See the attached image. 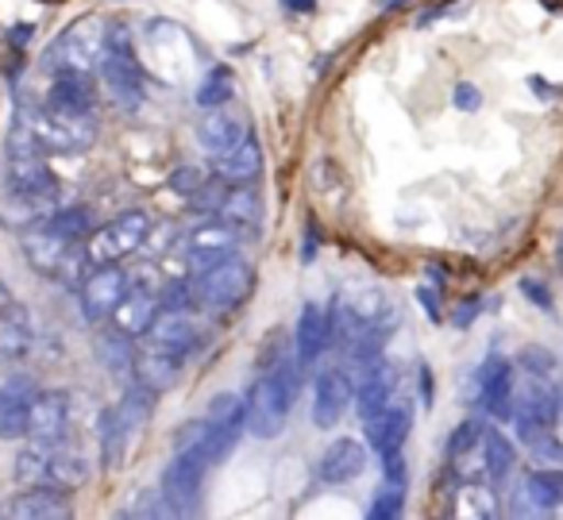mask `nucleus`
I'll return each mask as SVG.
<instances>
[{"label":"nucleus","instance_id":"nucleus-1","mask_svg":"<svg viewBox=\"0 0 563 520\" xmlns=\"http://www.w3.org/2000/svg\"><path fill=\"white\" fill-rule=\"evenodd\" d=\"M109 51V24L101 16H81L58 35L43 55V70L51 74H89L101 66Z\"/></svg>","mask_w":563,"mask_h":520},{"label":"nucleus","instance_id":"nucleus-2","mask_svg":"<svg viewBox=\"0 0 563 520\" xmlns=\"http://www.w3.org/2000/svg\"><path fill=\"white\" fill-rule=\"evenodd\" d=\"M24 117L40 151H51V155H81L97 140L93 112H63L47 104V109H24Z\"/></svg>","mask_w":563,"mask_h":520},{"label":"nucleus","instance_id":"nucleus-3","mask_svg":"<svg viewBox=\"0 0 563 520\" xmlns=\"http://www.w3.org/2000/svg\"><path fill=\"white\" fill-rule=\"evenodd\" d=\"M294 370L290 366H278V370L263 374V378L251 386L247 394V432L258 440H274L282 435L286 420H290V401H294Z\"/></svg>","mask_w":563,"mask_h":520},{"label":"nucleus","instance_id":"nucleus-4","mask_svg":"<svg viewBox=\"0 0 563 520\" xmlns=\"http://www.w3.org/2000/svg\"><path fill=\"white\" fill-rule=\"evenodd\" d=\"M251 289H255V270L232 255V258H224V263H217V266H209V270L197 274V281L189 286V294H194V305H201L205 312H212V317H228V312H235L243 301H247Z\"/></svg>","mask_w":563,"mask_h":520},{"label":"nucleus","instance_id":"nucleus-5","mask_svg":"<svg viewBox=\"0 0 563 520\" xmlns=\"http://www.w3.org/2000/svg\"><path fill=\"white\" fill-rule=\"evenodd\" d=\"M101 81L109 89L112 104L124 112H135L143 104V74L140 63L132 55V40H128L124 27H109V51L101 58Z\"/></svg>","mask_w":563,"mask_h":520},{"label":"nucleus","instance_id":"nucleus-6","mask_svg":"<svg viewBox=\"0 0 563 520\" xmlns=\"http://www.w3.org/2000/svg\"><path fill=\"white\" fill-rule=\"evenodd\" d=\"M151 235V217L140 209L132 212H120L117 220H109L104 228L89 232V243H86V258L89 266H112V263H124L128 255L147 243Z\"/></svg>","mask_w":563,"mask_h":520},{"label":"nucleus","instance_id":"nucleus-7","mask_svg":"<svg viewBox=\"0 0 563 520\" xmlns=\"http://www.w3.org/2000/svg\"><path fill=\"white\" fill-rule=\"evenodd\" d=\"M235 247H240V232L228 228L224 220H217V217L201 220V224L181 240V255H186V263L194 266L197 274L224 263V258H232Z\"/></svg>","mask_w":563,"mask_h":520},{"label":"nucleus","instance_id":"nucleus-8","mask_svg":"<svg viewBox=\"0 0 563 520\" xmlns=\"http://www.w3.org/2000/svg\"><path fill=\"white\" fill-rule=\"evenodd\" d=\"M201 478H205V466L197 463L194 455H174L163 471V482H158V494L163 501L170 505L174 517H189L197 512L201 505Z\"/></svg>","mask_w":563,"mask_h":520},{"label":"nucleus","instance_id":"nucleus-9","mask_svg":"<svg viewBox=\"0 0 563 520\" xmlns=\"http://www.w3.org/2000/svg\"><path fill=\"white\" fill-rule=\"evenodd\" d=\"M132 286V274H124L117 263L112 266H93V270L81 278V312H86L89 324L112 317V309L120 305V297Z\"/></svg>","mask_w":563,"mask_h":520},{"label":"nucleus","instance_id":"nucleus-10","mask_svg":"<svg viewBox=\"0 0 563 520\" xmlns=\"http://www.w3.org/2000/svg\"><path fill=\"white\" fill-rule=\"evenodd\" d=\"M563 505V474L560 471H529L517 482L514 497L506 501V512L514 517H544Z\"/></svg>","mask_w":563,"mask_h":520},{"label":"nucleus","instance_id":"nucleus-11","mask_svg":"<svg viewBox=\"0 0 563 520\" xmlns=\"http://www.w3.org/2000/svg\"><path fill=\"white\" fill-rule=\"evenodd\" d=\"M514 363L501 355H490L475 370L478 405L490 412L494 420H514Z\"/></svg>","mask_w":563,"mask_h":520},{"label":"nucleus","instance_id":"nucleus-12","mask_svg":"<svg viewBox=\"0 0 563 520\" xmlns=\"http://www.w3.org/2000/svg\"><path fill=\"white\" fill-rule=\"evenodd\" d=\"M409 428H413V409H409V401H398V397H394L390 405H383V409L367 417V443H371V451H375L378 458L398 455V451L406 447Z\"/></svg>","mask_w":563,"mask_h":520},{"label":"nucleus","instance_id":"nucleus-13","mask_svg":"<svg viewBox=\"0 0 563 520\" xmlns=\"http://www.w3.org/2000/svg\"><path fill=\"white\" fill-rule=\"evenodd\" d=\"M0 517L12 520H58L70 517V501H66L63 486H27L24 494L9 497L0 505Z\"/></svg>","mask_w":563,"mask_h":520},{"label":"nucleus","instance_id":"nucleus-14","mask_svg":"<svg viewBox=\"0 0 563 520\" xmlns=\"http://www.w3.org/2000/svg\"><path fill=\"white\" fill-rule=\"evenodd\" d=\"M483 424H475V420H467V424H460L452 432V440H448V463H452V478L463 482V486H471V482L486 478V466H483Z\"/></svg>","mask_w":563,"mask_h":520},{"label":"nucleus","instance_id":"nucleus-15","mask_svg":"<svg viewBox=\"0 0 563 520\" xmlns=\"http://www.w3.org/2000/svg\"><path fill=\"white\" fill-rule=\"evenodd\" d=\"M66 420H70V405H66L63 389H43L32 401V417H27V435L35 443H51L58 447L66 435Z\"/></svg>","mask_w":563,"mask_h":520},{"label":"nucleus","instance_id":"nucleus-16","mask_svg":"<svg viewBox=\"0 0 563 520\" xmlns=\"http://www.w3.org/2000/svg\"><path fill=\"white\" fill-rule=\"evenodd\" d=\"M197 340H201V335H197V324L186 309H158L155 324L147 328L151 347L170 351V355H178V358H186L189 351L197 347Z\"/></svg>","mask_w":563,"mask_h":520},{"label":"nucleus","instance_id":"nucleus-17","mask_svg":"<svg viewBox=\"0 0 563 520\" xmlns=\"http://www.w3.org/2000/svg\"><path fill=\"white\" fill-rule=\"evenodd\" d=\"M158 309H163V297L155 289H143V286H128V294L120 297V305L112 309V328L124 332L128 340L135 335H147V328L155 324Z\"/></svg>","mask_w":563,"mask_h":520},{"label":"nucleus","instance_id":"nucleus-18","mask_svg":"<svg viewBox=\"0 0 563 520\" xmlns=\"http://www.w3.org/2000/svg\"><path fill=\"white\" fill-rule=\"evenodd\" d=\"M352 394H355L360 417L367 420L371 412H378L383 405H390L394 397H398V370H394L386 358H378V363H371L367 370L352 381Z\"/></svg>","mask_w":563,"mask_h":520},{"label":"nucleus","instance_id":"nucleus-19","mask_svg":"<svg viewBox=\"0 0 563 520\" xmlns=\"http://www.w3.org/2000/svg\"><path fill=\"white\" fill-rule=\"evenodd\" d=\"M352 409V381L344 370H324L313 389V424L336 428L344 412Z\"/></svg>","mask_w":563,"mask_h":520},{"label":"nucleus","instance_id":"nucleus-20","mask_svg":"<svg viewBox=\"0 0 563 520\" xmlns=\"http://www.w3.org/2000/svg\"><path fill=\"white\" fill-rule=\"evenodd\" d=\"M212 170H217V178L228 181V186H247V181H255L258 174H263V147H258L251 135H243L240 143L217 151Z\"/></svg>","mask_w":563,"mask_h":520},{"label":"nucleus","instance_id":"nucleus-21","mask_svg":"<svg viewBox=\"0 0 563 520\" xmlns=\"http://www.w3.org/2000/svg\"><path fill=\"white\" fill-rule=\"evenodd\" d=\"M74 247H78V243L63 240V235H58L55 228H47V224L32 228V232L24 235V258L40 274H47V278H58V270L66 266V258H70Z\"/></svg>","mask_w":563,"mask_h":520},{"label":"nucleus","instance_id":"nucleus-22","mask_svg":"<svg viewBox=\"0 0 563 520\" xmlns=\"http://www.w3.org/2000/svg\"><path fill=\"white\" fill-rule=\"evenodd\" d=\"M32 401L35 389L27 378H12L9 386H0V440H24Z\"/></svg>","mask_w":563,"mask_h":520},{"label":"nucleus","instance_id":"nucleus-23","mask_svg":"<svg viewBox=\"0 0 563 520\" xmlns=\"http://www.w3.org/2000/svg\"><path fill=\"white\" fill-rule=\"evenodd\" d=\"M363 466H367V447L355 440H336L321 455V463H317V478L324 486H344V482L360 478Z\"/></svg>","mask_w":563,"mask_h":520},{"label":"nucleus","instance_id":"nucleus-24","mask_svg":"<svg viewBox=\"0 0 563 520\" xmlns=\"http://www.w3.org/2000/svg\"><path fill=\"white\" fill-rule=\"evenodd\" d=\"M294 351H298V366H313L329 351V309L321 305L301 309L298 328H294Z\"/></svg>","mask_w":563,"mask_h":520},{"label":"nucleus","instance_id":"nucleus-25","mask_svg":"<svg viewBox=\"0 0 563 520\" xmlns=\"http://www.w3.org/2000/svg\"><path fill=\"white\" fill-rule=\"evenodd\" d=\"M178 370H181V358L170 355V351L151 347V343H143V347L135 351V358H132V378L140 381V386L155 389V394L170 389L174 381H178Z\"/></svg>","mask_w":563,"mask_h":520},{"label":"nucleus","instance_id":"nucleus-26","mask_svg":"<svg viewBox=\"0 0 563 520\" xmlns=\"http://www.w3.org/2000/svg\"><path fill=\"white\" fill-rule=\"evenodd\" d=\"M4 174H9V189H16V193L58 197V178L51 174V166L40 158V151H35V155H9Z\"/></svg>","mask_w":563,"mask_h":520},{"label":"nucleus","instance_id":"nucleus-27","mask_svg":"<svg viewBox=\"0 0 563 520\" xmlns=\"http://www.w3.org/2000/svg\"><path fill=\"white\" fill-rule=\"evenodd\" d=\"M212 217L224 220V224L235 228L240 235H251V232H258V220H263V204H258L255 189L228 186V193L220 197V204L212 209Z\"/></svg>","mask_w":563,"mask_h":520},{"label":"nucleus","instance_id":"nucleus-28","mask_svg":"<svg viewBox=\"0 0 563 520\" xmlns=\"http://www.w3.org/2000/svg\"><path fill=\"white\" fill-rule=\"evenodd\" d=\"M47 104L63 112H93V81H89V74H55Z\"/></svg>","mask_w":563,"mask_h":520},{"label":"nucleus","instance_id":"nucleus-29","mask_svg":"<svg viewBox=\"0 0 563 520\" xmlns=\"http://www.w3.org/2000/svg\"><path fill=\"white\" fill-rule=\"evenodd\" d=\"M243 135H247L243 120L232 117V112H220V109H209V117L197 124V140H201V147H209L212 155L224 151V147H232V143H240Z\"/></svg>","mask_w":563,"mask_h":520},{"label":"nucleus","instance_id":"nucleus-30","mask_svg":"<svg viewBox=\"0 0 563 520\" xmlns=\"http://www.w3.org/2000/svg\"><path fill=\"white\" fill-rule=\"evenodd\" d=\"M483 466H486V482H494V486H501L517 466V447L498 428H486L483 432Z\"/></svg>","mask_w":563,"mask_h":520},{"label":"nucleus","instance_id":"nucleus-31","mask_svg":"<svg viewBox=\"0 0 563 520\" xmlns=\"http://www.w3.org/2000/svg\"><path fill=\"white\" fill-rule=\"evenodd\" d=\"M32 347V324L27 317L9 301V309L0 312V358H20Z\"/></svg>","mask_w":563,"mask_h":520},{"label":"nucleus","instance_id":"nucleus-32","mask_svg":"<svg viewBox=\"0 0 563 520\" xmlns=\"http://www.w3.org/2000/svg\"><path fill=\"white\" fill-rule=\"evenodd\" d=\"M86 478H89V463H86V455H78V451H66L63 443H58V447L51 451L47 486L74 489V486H81V482H86Z\"/></svg>","mask_w":563,"mask_h":520},{"label":"nucleus","instance_id":"nucleus-33","mask_svg":"<svg viewBox=\"0 0 563 520\" xmlns=\"http://www.w3.org/2000/svg\"><path fill=\"white\" fill-rule=\"evenodd\" d=\"M51 443H27L16 458V482L20 486H47V471H51Z\"/></svg>","mask_w":563,"mask_h":520},{"label":"nucleus","instance_id":"nucleus-34","mask_svg":"<svg viewBox=\"0 0 563 520\" xmlns=\"http://www.w3.org/2000/svg\"><path fill=\"white\" fill-rule=\"evenodd\" d=\"M235 93V74L228 70V66H217V70H209L201 78V86H197L194 101L201 104V109H224L228 97Z\"/></svg>","mask_w":563,"mask_h":520},{"label":"nucleus","instance_id":"nucleus-35","mask_svg":"<svg viewBox=\"0 0 563 520\" xmlns=\"http://www.w3.org/2000/svg\"><path fill=\"white\" fill-rule=\"evenodd\" d=\"M97 428H101V455H104V466H117L120 458H124V443H128V428L124 420H120L117 405L112 409L101 412V420H97Z\"/></svg>","mask_w":563,"mask_h":520},{"label":"nucleus","instance_id":"nucleus-36","mask_svg":"<svg viewBox=\"0 0 563 520\" xmlns=\"http://www.w3.org/2000/svg\"><path fill=\"white\" fill-rule=\"evenodd\" d=\"M151 409H155V389L140 386V381H135V386L124 394V401L117 405V412H120V420H124L128 432H140V428L151 420Z\"/></svg>","mask_w":563,"mask_h":520},{"label":"nucleus","instance_id":"nucleus-37","mask_svg":"<svg viewBox=\"0 0 563 520\" xmlns=\"http://www.w3.org/2000/svg\"><path fill=\"white\" fill-rule=\"evenodd\" d=\"M97 355H101V363L109 366L112 374H132V358H135V347L128 343L124 332H104L101 340H97Z\"/></svg>","mask_w":563,"mask_h":520},{"label":"nucleus","instance_id":"nucleus-38","mask_svg":"<svg viewBox=\"0 0 563 520\" xmlns=\"http://www.w3.org/2000/svg\"><path fill=\"white\" fill-rule=\"evenodd\" d=\"M47 228H55L63 240L70 243H81L89 232H93V217H89L86 209H55L47 217Z\"/></svg>","mask_w":563,"mask_h":520},{"label":"nucleus","instance_id":"nucleus-39","mask_svg":"<svg viewBox=\"0 0 563 520\" xmlns=\"http://www.w3.org/2000/svg\"><path fill=\"white\" fill-rule=\"evenodd\" d=\"M401 509H406V486L383 478V486L375 489V501H371V520H394L401 517Z\"/></svg>","mask_w":563,"mask_h":520},{"label":"nucleus","instance_id":"nucleus-40","mask_svg":"<svg viewBox=\"0 0 563 520\" xmlns=\"http://www.w3.org/2000/svg\"><path fill=\"white\" fill-rule=\"evenodd\" d=\"M166 186H170L178 197H194L197 189L205 186V174L197 170V166H178V170H174L170 178H166Z\"/></svg>","mask_w":563,"mask_h":520},{"label":"nucleus","instance_id":"nucleus-41","mask_svg":"<svg viewBox=\"0 0 563 520\" xmlns=\"http://www.w3.org/2000/svg\"><path fill=\"white\" fill-rule=\"evenodd\" d=\"M120 517H174L170 505L163 501V494H143L132 509H124Z\"/></svg>","mask_w":563,"mask_h":520},{"label":"nucleus","instance_id":"nucleus-42","mask_svg":"<svg viewBox=\"0 0 563 520\" xmlns=\"http://www.w3.org/2000/svg\"><path fill=\"white\" fill-rule=\"evenodd\" d=\"M452 104L460 112H478L483 109V93H478V86H471V81H460L452 93Z\"/></svg>","mask_w":563,"mask_h":520},{"label":"nucleus","instance_id":"nucleus-43","mask_svg":"<svg viewBox=\"0 0 563 520\" xmlns=\"http://www.w3.org/2000/svg\"><path fill=\"white\" fill-rule=\"evenodd\" d=\"M521 366H525V370H529V374H552V366H555V355H552V351H525V355H521Z\"/></svg>","mask_w":563,"mask_h":520},{"label":"nucleus","instance_id":"nucleus-44","mask_svg":"<svg viewBox=\"0 0 563 520\" xmlns=\"http://www.w3.org/2000/svg\"><path fill=\"white\" fill-rule=\"evenodd\" d=\"M521 294L529 297V301H537V305H540V309H544V312L552 309V294H548V289L540 286L537 278H525V281H521Z\"/></svg>","mask_w":563,"mask_h":520},{"label":"nucleus","instance_id":"nucleus-45","mask_svg":"<svg viewBox=\"0 0 563 520\" xmlns=\"http://www.w3.org/2000/svg\"><path fill=\"white\" fill-rule=\"evenodd\" d=\"M478 309H483V301H478V297H467V301L460 305V312L452 317V324L455 328H471V320L478 317Z\"/></svg>","mask_w":563,"mask_h":520},{"label":"nucleus","instance_id":"nucleus-46","mask_svg":"<svg viewBox=\"0 0 563 520\" xmlns=\"http://www.w3.org/2000/svg\"><path fill=\"white\" fill-rule=\"evenodd\" d=\"M417 301H421L424 309H429V320H432V324H440V320H444V312H440V301H437V294H432L429 286H417Z\"/></svg>","mask_w":563,"mask_h":520},{"label":"nucleus","instance_id":"nucleus-47","mask_svg":"<svg viewBox=\"0 0 563 520\" xmlns=\"http://www.w3.org/2000/svg\"><path fill=\"white\" fill-rule=\"evenodd\" d=\"M32 35H35V27L32 24H20V27H12V47H27L32 43Z\"/></svg>","mask_w":563,"mask_h":520},{"label":"nucleus","instance_id":"nucleus-48","mask_svg":"<svg viewBox=\"0 0 563 520\" xmlns=\"http://www.w3.org/2000/svg\"><path fill=\"white\" fill-rule=\"evenodd\" d=\"M529 89H532V93H544V101H555V86H548V81L537 78V74L529 78Z\"/></svg>","mask_w":563,"mask_h":520},{"label":"nucleus","instance_id":"nucleus-49","mask_svg":"<svg viewBox=\"0 0 563 520\" xmlns=\"http://www.w3.org/2000/svg\"><path fill=\"white\" fill-rule=\"evenodd\" d=\"M286 4V12H313L317 0H282Z\"/></svg>","mask_w":563,"mask_h":520},{"label":"nucleus","instance_id":"nucleus-50","mask_svg":"<svg viewBox=\"0 0 563 520\" xmlns=\"http://www.w3.org/2000/svg\"><path fill=\"white\" fill-rule=\"evenodd\" d=\"M421 397H424V405L432 401V378H429V370L421 366Z\"/></svg>","mask_w":563,"mask_h":520},{"label":"nucleus","instance_id":"nucleus-51","mask_svg":"<svg viewBox=\"0 0 563 520\" xmlns=\"http://www.w3.org/2000/svg\"><path fill=\"white\" fill-rule=\"evenodd\" d=\"M401 0H383V9H398Z\"/></svg>","mask_w":563,"mask_h":520},{"label":"nucleus","instance_id":"nucleus-52","mask_svg":"<svg viewBox=\"0 0 563 520\" xmlns=\"http://www.w3.org/2000/svg\"><path fill=\"white\" fill-rule=\"evenodd\" d=\"M560 258H563V247H560Z\"/></svg>","mask_w":563,"mask_h":520}]
</instances>
